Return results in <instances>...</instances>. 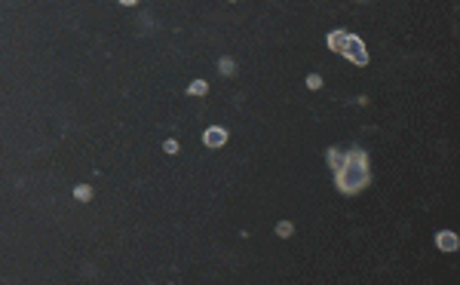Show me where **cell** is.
<instances>
[{
    "label": "cell",
    "instance_id": "6da1fadb",
    "mask_svg": "<svg viewBox=\"0 0 460 285\" xmlns=\"http://www.w3.org/2000/svg\"><path fill=\"white\" fill-rule=\"evenodd\" d=\"M335 184L344 196H356L371 184V172H368V157L362 147H350L347 150V163L335 172Z\"/></svg>",
    "mask_w": 460,
    "mask_h": 285
},
{
    "label": "cell",
    "instance_id": "7a4b0ae2",
    "mask_svg": "<svg viewBox=\"0 0 460 285\" xmlns=\"http://www.w3.org/2000/svg\"><path fill=\"white\" fill-rule=\"evenodd\" d=\"M344 58H350L353 64H368V49H365V43H362V37H356V34H347V46H344V52H341Z\"/></svg>",
    "mask_w": 460,
    "mask_h": 285
},
{
    "label": "cell",
    "instance_id": "3957f363",
    "mask_svg": "<svg viewBox=\"0 0 460 285\" xmlns=\"http://www.w3.org/2000/svg\"><path fill=\"white\" fill-rule=\"evenodd\" d=\"M203 144H206V147H212V150L224 147V144H227V129H221V126H212V129H206V135H203Z\"/></svg>",
    "mask_w": 460,
    "mask_h": 285
},
{
    "label": "cell",
    "instance_id": "277c9868",
    "mask_svg": "<svg viewBox=\"0 0 460 285\" xmlns=\"http://www.w3.org/2000/svg\"><path fill=\"white\" fill-rule=\"evenodd\" d=\"M436 246H439L442 252H457L460 239H457V233H451V230H442V233H436Z\"/></svg>",
    "mask_w": 460,
    "mask_h": 285
},
{
    "label": "cell",
    "instance_id": "5b68a950",
    "mask_svg": "<svg viewBox=\"0 0 460 285\" xmlns=\"http://www.w3.org/2000/svg\"><path fill=\"white\" fill-rule=\"evenodd\" d=\"M344 46H347V34H344L341 28L332 31V34H328V49H332V52H344Z\"/></svg>",
    "mask_w": 460,
    "mask_h": 285
},
{
    "label": "cell",
    "instance_id": "8992f818",
    "mask_svg": "<svg viewBox=\"0 0 460 285\" xmlns=\"http://www.w3.org/2000/svg\"><path fill=\"white\" fill-rule=\"evenodd\" d=\"M344 163H347V150H341V147H328V166H332V172H338Z\"/></svg>",
    "mask_w": 460,
    "mask_h": 285
},
{
    "label": "cell",
    "instance_id": "52a82bcc",
    "mask_svg": "<svg viewBox=\"0 0 460 285\" xmlns=\"http://www.w3.org/2000/svg\"><path fill=\"white\" fill-rule=\"evenodd\" d=\"M218 71H221L224 77H233V74H236V61H233V58H221V61H218Z\"/></svg>",
    "mask_w": 460,
    "mask_h": 285
},
{
    "label": "cell",
    "instance_id": "ba28073f",
    "mask_svg": "<svg viewBox=\"0 0 460 285\" xmlns=\"http://www.w3.org/2000/svg\"><path fill=\"white\" fill-rule=\"evenodd\" d=\"M209 92V83L206 80H193L190 86H187V95H206Z\"/></svg>",
    "mask_w": 460,
    "mask_h": 285
},
{
    "label": "cell",
    "instance_id": "9c48e42d",
    "mask_svg": "<svg viewBox=\"0 0 460 285\" xmlns=\"http://www.w3.org/2000/svg\"><path fill=\"white\" fill-rule=\"evenodd\" d=\"M74 196H77L80 203H89V200H92V187H89V184H80V187H74Z\"/></svg>",
    "mask_w": 460,
    "mask_h": 285
},
{
    "label": "cell",
    "instance_id": "30bf717a",
    "mask_svg": "<svg viewBox=\"0 0 460 285\" xmlns=\"http://www.w3.org/2000/svg\"><path fill=\"white\" fill-rule=\"evenodd\" d=\"M292 230H295V227H292V221H279V224H276V233H279L282 239H286V236H292Z\"/></svg>",
    "mask_w": 460,
    "mask_h": 285
},
{
    "label": "cell",
    "instance_id": "8fae6325",
    "mask_svg": "<svg viewBox=\"0 0 460 285\" xmlns=\"http://www.w3.org/2000/svg\"><path fill=\"white\" fill-rule=\"evenodd\" d=\"M307 89H322V77H319V74H310V77H307Z\"/></svg>",
    "mask_w": 460,
    "mask_h": 285
},
{
    "label": "cell",
    "instance_id": "7c38bea8",
    "mask_svg": "<svg viewBox=\"0 0 460 285\" xmlns=\"http://www.w3.org/2000/svg\"><path fill=\"white\" fill-rule=\"evenodd\" d=\"M163 150H166V154H178V141H175V138L163 141Z\"/></svg>",
    "mask_w": 460,
    "mask_h": 285
},
{
    "label": "cell",
    "instance_id": "4fadbf2b",
    "mask_svg": "<svg viewBox=\"0 0 460 285\" xmlns=\"http://www.w3.org/2000/svg\"><path fill=\"white\" fill-rule=\"evenodd\" d=\"M120 3H123V6H135L138 0H120Z\"/></svg>",
    "mask_w": 460,
    "mask_h": 285
},
{
    "label": "cell",
    "instance_id": "5bb4252c",
    "mask_svg": "<svg viewBox=\"0 0 460 285\" xmlns=\"http://www.w3.org/2000/svg\"><path fill=\"white\" fill-rule=\"evenodd\" d=\"M359 3H368V0H359Z\"/></svg>",
    "mask_w": 460,
    "mask_h": 285
}]
</instances>
